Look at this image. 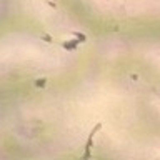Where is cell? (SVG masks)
I'll use <instances>...</instances> for the list:
<instances>
[{
	"instance_id": "cell-2",
	"label": "cell",
	"mask_w": 160,
	"mask_h": 160,
	"mask_svg": "<svg viewBox=\"0 0 160 160\" xmlns=\"http://www.w3.org/2000/svg\"><path fill=\"white\" fill-rule=\"evenodd\" d=\"M78 43H80V40H78V38H75V40H68V42H63V43H62V47H63V48H67V50H75Z\"/></svg>"
},
{
	"instance_id": "cell-4",
	"label": "cell",
	"mask_w": 160,
	"mask_h": 160,
	"mask_svg": "<svg viewBox=\"0 0 160 160\" xmlns=\"http://www.w3.org/2000/svg\"><path fill=\"white\" fill-rule=\"evenodd\" d=\"M45 85V78H40V80H37V87H43Z\"/></svg>"
},
{
	"instance_id": "cell-1",
	"label": "cell",
	"mask_w": 160,
	"mask_h": 160,
	"mask_svg": "<svg viewBox=\"0 0 160 160\" xmlns=\"http://www.w3.org/2000/svg\"><path fill=\"white\" fill-rule=\"evenodd\" d=\"M102 128V123H97L95 127L92 128V132L88 133V138H87V143H85V152H83V160H90V152H92V147H93V137L98 130Z\"/></svg>"
},
{
	"instance_id": "cell-3",
	"label": "cell",
	"mask_w": 160,
	"mask_h": 160,
	"mask_svg": "<svg viewBox=\"0 0 160 160\" xmlns=\"http://www.w3.org/2000/svg\"><path fill=\"white\" fill-rule=\"evenodd\" d=\"M73 35H75V38L80 40V42H85V40H87V37H85L83 33H80V32H73Z\"/></svg>"
}]
</instances>
